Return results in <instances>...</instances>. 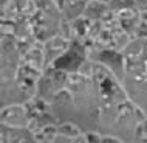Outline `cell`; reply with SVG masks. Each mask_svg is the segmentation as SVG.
Segmentation results:
<instances>
[{
	"label": "cell",
	"mask_w": 147,
	"mask_h": 143,
	"mask_svg": "<svg viewBox=\"0 0 147 143\" xmlns=\"http://www.w3.org/2000/svg\"><path fill=\"white\" fill-rule=\"evenodd\" d=\"M65 22H73L84 16L87 0H54Z\"/></svg>",
	"instance_id": "obj_2"
},
{
	"label": "cell",
	"mask_w": 147,
	"mask_h": 143,
	"mask_svg": "<svg viewBox=\"0 0 147 143\" xmlns=\"http://www.w3.org/2000/svg\"><path fill=\"white\" fill-rule=\"evenodd\" d=\"M26 110L20 104H9L3 109H0V123L14 126V128H22L26 125Z\"/></svg>",
	"instance_id": "obj_3"
},
{
	"label": "cell",
	"mask_w": 147,
	"mask_h": 143,
	"mask_svg": "<svg viewBox=\"0 0 147 143\" xmlns=\"http://www.w3.org/2000/svg\"><path fill=\"white\" fill-rule=\"evenodd\" d=\"M71 47H73V42L62 34H56V36H53V37H48L47 41H43L47 70L53 69V67L71 50Z\"/></svg>",
	"instance_id": "obj_1"
},
{
	"label": "cell",
	"mask_w": 147,
	"mask_h": 143,
	"mask_svg": "<svg viewBox=\"0 0 147 143\" xmlns=\"http://www.w3.org/2000/svg\"><path fill=\"white\" fill-rule=\"evenodd\" d=\"M135 5H136V8L141 11H147V0H135Z\"/></svg>",
	"instance_id": "obj_4"
}]
</instances>
